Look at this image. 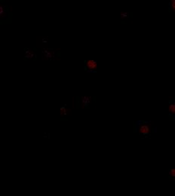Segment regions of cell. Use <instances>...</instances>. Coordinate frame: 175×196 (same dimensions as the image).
Listing matches in <instances>:
<instances>
[{
    "instance_id": "3957f363",
    "label": "cell",
    "mask_w": 175,
    "mask_h": 196,
    "mask_svg": "<svg viewBox=\"0 0 175 196\" xmlns=\"http://www.w3.org/2000/svg\"><path fill=\"white\" fill-rule=\"evenodd\" d=\"M169 110H170V112H173V113H175V104L170 105Z\"/></svg>"
},
{
    "instance_id": "6da1fadb",
    "label": "cell",
    "mask_w": 175,
    "mask_h": 196,
    "mask_svg": "<svg viewBox=\"0 0 175 196\" xmlns=\"http://www.w3.org/2000/svg\"><path fill=\"white\" fill-rule=\"evenodd\" d=\"M87 66L90 69H94L97 67V62L93 60H89L87 62Z\"/></svg>"
},
{
    "instance_id": "277c9868",
    "label": "cell",
    "mask_w": 175,
    "mask_h": 196,
    "mask_svg": "<svg viewBox=\"0 0 175 196\" xmlns=\"http://www.w3.org/2000/svg\"><path fill=\"white\" fill-rule=\"evenodd\" d=\"M172 7H173L174 9H175V0L172 1Z\"/></svg>"
},
{
    "instance_id": "5b68a950",
    "label": "cell",
    "mask_w": 175,
    "mask_h": 196,
    "mask_svg": "<svg viewBox=\"0 0 175 196\" xmlns=\"http://www.w3.org/2000/svg\"><path fill=\"white\" fill-rule=\"evenodd\" d=\"M171 172H172V174H173L174 176H175V170H172Z\"/></svg>"
},
{
    "instance_id": "7a4b0ae2",
    "label": "cell",
    "mask_w": 175,
    "mask_h": 196,
    "mask_svg": "<svg viewBox=\"0 0 175 196\" xmlns=\"http://www.w3.org/2000/svg\"><path fill=\"white\" fill-rule=\"evenodd\" d=\"M140 131L143 134H146L149 131V128L147 126H142L140 128Z\"/></svg>"
}]
</instances>
